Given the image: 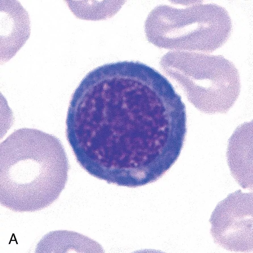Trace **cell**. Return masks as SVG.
<instances>
[{"label":"cell","mask_w":253,"mask_h":253,"mask_svg":"<svg viewBox=\"0 0 253 253\" xmlns=\"http://www.w3.org/2000/svg\"><path fill=\"white\" fill-rule=\"evenodd\" d=\"M1 205L34 212L58 198L68 179L64 148L55 136L36 129L17 130L0 144Z\"/></svg>","instance_id":"6da1fadb"},{"label":"cell","mask_w":253,"mask_h":253,"mask_svg":"<svg viewBox=\"0 0 253 253\" xmlns=\"http://www.w3.org/2000/svg\"><path fill=\"white\" fill-rule=\"evenodd\" d=\"M183 70V84L187 99L197 109L208 114L227 113L241 91L238 71L220 55L187 51L179 59Z\"/></svg>","instance_id":"7a4b0ae2"},{"label":"cell","mask_w":253,"mask_h":253,"mask_svg":"<svg viewBox=\"0 0 253 253\" xmlns=\"http://www.w3.org/2000/svg\"><path fill=\"white\" fill-rule=\"evenodd\" d=\"M216 243L227 250H253V193L239 190L219 202L210 220Z\"/></svg>","instance_id":"3957f363"},{"label":"cell","mask_w":253,"mask_h":253,"mask_svg":"<svg viewBox=\"0 0 253 253\" xmlns=\"http://www.w3.org/2000/svg\"><path fill=\"white\" fill-rule=\"evenodd\" d=\"M1 59L9 60L24 45L30 33L28 12L17 0H0Z\"/></svg>","instance_id":"277c9868"},{"label":"cell","mask_w":253,"mask_h":253,"mask_svg":"<svg viewBox=\"0 0 253 253\" xmlns=\"http://www.w3.org/2000/svg\"><path fill=\"white\" fill-rule=\"evenodd\" d=\"M227 162L232 176L243 188L253 189V122L238 126L229 140Z\"/></svg>","instance_id":"5b68a950"},{"label":"cell","mask_w":253,"mask_h":253,"mask_svg":"<svg viewBox=\"0 0 253 253\" xmlns=\"http://www.w3.org/2000/svg\"><path fill=\"white\" fill-rule=\"evenodd\" d=\"M40 253H96L103 252L100 245L78 233L65 230L50 232L39 242Z\"/></svg>","instance_id":"8992f818"},{"label":"cell","mask_w":253,"mask_h":253,"mask_svg":"<svg viewBox=\"0 0 253 253\" xmlns=\"http://www.w3.org/2000/svg\"><path fill=\"white\" fill-rule=\"evenodd\" d=\"M67 2L68 7L74 14L78 18L83 19L96 20L111 17L120 8L115 6L111 2L93 1L81 2L76 1Z\"/></svg>","instance_id":"52a82bcc"}]
</instances>
